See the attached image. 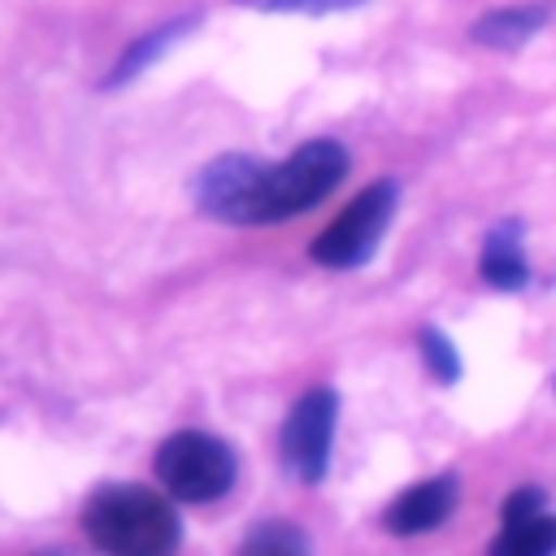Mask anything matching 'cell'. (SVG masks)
<instances>
[{
    "instance_id": "1",
    "label": "cell",
    "mask_w": 556,
    "mask_h": 556,
    "mask_svg": "<svg viewBox=\"0 0 556 556\" xmlns=\"http://www.w3.org/2000/svg\"><path fill=\"white\" fill-rule=\"evenodd\" d=\"M348 174V152L334 139H308L287 161L269 165L256 156H217L195 174L200 213L235 226H269L321 204Z\"/></svg>"
},
{
    "instance_id": "2",
    "label": "cell",
    "mask_w": 556,
    "mask_h": 556,
    "mask_svg": "<svg viewBox=\"0 0 556 556\" xmlns=\"http://www.w3.org/2000/svg\"><path fill=\"white\" fill-rule=\"evenodd\" d=\"M83 530L104 556H174L182 521L174 504L139 482H104L83 508Z\"/></svg>"
},
{
    "instance_id": "3",
    "label": "cell",
    "mask_w": 556,
    "mask_h": 556,
    "mask_svg": "<svg viewBox=\"0 0 556 556\" xmlns=\"http://www.w3.org/2000/svg\"><path fill=\"white\" fill-rule=\"evenodd\" d=\"M235 452L226 439L208 430H178L156 447V478L182 504L222 500L235 486Z\"/></svg>"
},
{
    "instance_id": "4",
    "label": "cell",
    "mask_w": 556,
    "mask_h": 556,
    "mask_svg": "<svg viewBox=\"0 0 556 556\" xmlns=\"http://www.w3.org/2000/svg\"><path fill=\"white\" fill-rule=\"evenodd\" d=\"M395 200H400V191H395L391 178L369 182V187L313 239V248H308L313 261L326 265V269H356V265H365V261L378 252V243H382V235H387V226H391Z\"/></svg>"
},
{
    "instance_id": "5",
    "label": "cell",
    "mask_w": 556,
    "mask_h": 556,
    "mask_svg": "<svg viewBox=\"0 0 556 556\" xmlns=\"http://www.w3.org/2000/svg\"><path fill=\"white\" fill-rule=\"evenodd\" d=\"M334 417H339V395L330 387H313L295 400V408L282 421V465L295 482L317 486L330 465V443H334Z\"/></svg>"
},
{
    "instance_id": "6",
    "label": "cell",
    "mask_w": 556,
    "mask_h": 556,
    "mask_svg": "<svg viewBox=\"0 0 556 556\" xmlns=\"http://www.w3.org/2000/svg\"><path fill=\"white\" fill-rule=\"evenodd\" d=\"M452 508H456V478L439 473V478H426V482L408 486L404 495H395L391 508L382 513V526L391 534H426V530L443 526Z\"/></svg>"
},
{
    "instance_id": "7",
    "label": "cell",
    "mask_w": 556,
    "mask_h": 556,
    "mask_svg": "<svg viewBox=\"0 0 556 556\" xmlns=\"http://www.w3.org/2000/svg\"><path fill=\"white\" fill-rule=\"evenodd\" d=\"M500 534L491 539L486 556H556V517L526 513V517H500Z\"/></svg>"
},
{
    "instance_id": "8",
    "label": "cell",
    "mask_w": 556,
    "mask_h": 556,
    "mask_svg": "<svg viewBox=\"0 0 556 556\" xmlns=\"http://www.w3.org/2000/svg\"><path fill=\"white\" fill-rule=\"evenodd\" d=\"M482 278L500 291H521L526 278H530V265H526V252H521V230L517 222H504L500 230L486 235V248H482Z\"/></svg>"
},
{
    "instance_id": "9",
    "label": "cell",
    "mask_w": 556,
    "mask_h": 556,
    "mask_svg": "<svg viewBox=\"0 0 556 556\" xmlns=\"http://www.w3.org/2000/svg\"><path fill=\"white\" fill-rule=\"evenodd\" d=\"M543 22H547V13H543L539 4L495 9V13H486V17L473 22V39L486 43V48H517V43H526Z\"/></svg>"
},
{
    "instance_id": "10",
    "label": "cell",
    "mask_w": 556,
    "mask_h": 556,
    "mask_svg": "<svg viewBox=\"0 0 556 556\" xmlns=\"http://www.w3.org/2000/svg\"><path fill=\"white\" fill-rule=\"evenodd\" d=\"M195 17H178V22H165V26H156V30H148V35H139L122 56H117V65H113V74L104 78V87H122V83H130L135 74H143L187 26H191Z\"/></svg>"
},
{
    "instance_id": "11",
    "label": "cell",
    "mask_w": 556,
    "mask_h": 556,
    "mask_svg": "<svg viewBox=\"0 0 556 556\" xmlns=\"http://www.w3.org/2000/svg\"><path fill=\"white\" fill-rule=\"evenodd\" d=\"M239 556H308V539L291 521H261L239 543Z\"/></svg>"
},
{
    "instance_id": "12",
    "label": "cell",
    "mask_w": 556,
    "mask_h": 556,
    "mask_svg": "<svg viewBox=\"0 0 556 556\" xmlns=\"http://www.w3.org/2000/svg\"><path fill=\"white\" fill-rule=\"evenodd\" d=\"M421 356H426L434 382H456V378H460V356H456V348L447 343V334H439V330L426 326V330H421Z\"/></svg>"
},
{
    "instance_id": "13",
    "label": "cell",
    "mask_w": 556,
    "mask_h": 556,
    "mask_svg": "<svg viewBox=\"0 0 556 556\" xmlns=\"http://www.w3.org/2000/svg\"><path fill=\"white\" fill-rule=\"evenodd\" d=\"M248 9H265V13H330V9H348L361 0H239Z\"/></svg>"
},
{
    "instance_id": "14",
    "label": "cell",
    "mask_w": 556,
    "mask_h": 556,
    "mask_svg": "<svg viewBox=\"0 0 556 556\" xmlns=\"http://www.w3.org/2000/svg\"><path fill=\"white\" fill-rule=\"evenodd\" d=\"M543 508H547V500H543L539 486H517V491L504 500L500 517H526V513H543Z\"/></svg>"
},
{
    "instance_id": "15",
    "label": "cell",
    "mask_w": 556,
    "mask_h": 556,
    "mask_svg": "<svg viewBox=\"0 0 556 556\" xmlns=\"http://www.w3.org/2000/svg\"><path fill=\"white\" fill-rule=\"evenodd\" d=\"M39 556H61V552H39Z\"/></svg>"
}]
</instances>
